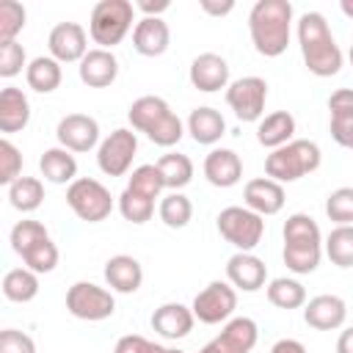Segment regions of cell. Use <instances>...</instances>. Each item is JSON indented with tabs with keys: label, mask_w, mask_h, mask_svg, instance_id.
Here are the masks:
<instances>
[{
	"label": "cell",
	"mask_w": 353,
	"mask_h": 353,
	"mask_svg": "<svg viewBox=\"0 0 353 353\" xmlns=\"http://www.w3.org/2000/svg\"><path fill=\"white\" fill-rule=\"evenodd\" d=\"M298 47L306 69L314 77H334L342 69V50L320 11H306L298 19Z\"/></svg>",
	"instance_id": "1"
},
{
	"label": "cell",
	"mask_w": 353,
	"mask_h": 353,
	"mask_svg": "<svg viewBox=\"0 0 353 353\" xmlns=\"http://www.w3.org/2000/svg\"><path fill=\"white\" fill-rule=\"evenodd\" d=\"M248 33L259 55L279 58L290 47L292 3L290 0H256L248 14Z\"/></svg>",
	"instance_id": "2"
},
{
	"label": "cell",
	"mask_w": 353,
	"mask_h": 353,
	"mask_svg": "<svg viewBox=\"0 0 353 353\" xmlns=\"http://www.w3.org/2000/svg\"><path fill=\"white\" fill-rule=\"evenodd\" d=\"M284 265L287 270L306 276L314 273L320 259H323V234L320 226L312 215L306 212H292L284 221Z\"/></svg>",
	"instance_id": "3"
},
{
	"label": "cell",
	"mask_w": 353,
	"mask_h": 353,
	"mask_svg": "<svg viewBox=\"0 0 353 353\" xmlns=\"http://www.w3.org/2000/svg\"><path fill=\"white\" fill-rule=\"evenodd\" d=\"M127 119L132 124V130L143 132L152 143L168 149V146H176L185 135V124L182 119L168 108V102L163 97H154V94H143L138 97L130 110H127Z\"/></svg>",
	"instance_id": "4"
},
{
	"label": "cell",
	"mask_w": 353,
	"mask_h": 353,
	"mask_svg": "<svg viewBox=\"0 0 353 353\" xmlns=\"http://www.w3.org/2000/svg\"><path fill=\"white\" fill-rule=\"evenodd\" d=\"M8 240H11L14 254L22 256L25 268H30L33 273H52L55 270L58 245L52 243V237L41 221H30V218L17 221Z\"/></svg>",
	"instance_id": "5"
},
{
	"label": "cell",
	"mask_w": 353,
	"mask_h": 353,
	"mask_svg": "<svg viewBox=\"0 0 353 353\" xmlns=\"http://www.w3.org/2000/svg\"><path fill=\"white\" fill-rule=\"evenodd\" d=\"M323 163V152L314 141L306 138H295L290 143H284L281 149H273L265 157V174L276 182H298L303 176H309L312 171H317Z\"/></svg>",
	"instance_id": "6"
},
{
	"label": "cell",
	"mask_w": 353,
	"mask_h": 353,
	"mask_svg": "<svg viewBox=\"0 0 353 353\" xmlns=\"http://www.w3.org/2000/svg\"><path fill=\"white\" fill-rule=\"evenodd\" d=\"M132 22H135V3H130V0H99L91 8L88 33H91L94 44H99L102 50H113L132 30Z\"/></svg>",
	"instance_id": "7"
},
{
	"label": "cell",
	"mask_w": 353,
	"mask_h": 353,
	"mask_svg": "<svg viewBox=\"0 0 353 353\" xmlns=\"http://www.w3.org/2000/svg\"><path fill=\"white\" fill-rule=\"evenodd\" d=\"M66 204L85 223H99V221H105L113 212L110 190L99 179H94V176H77L66 188Z\"/></svg>",
	"instance_id": "8"
},
{
	"label": "cell",
	"mask_w": 353,
	"mask_h": 353,
	"mask_svg": "<svg viewBox=\"0 0 353 353\" xmlns=\"http://www.w3.org/2000/svg\"><path fill=\"white\" fill-rule=\"evenodd\" d=\"M218 223V232L226 243H232L237 251H254L259 243H262V234H265V221L262 215H256L254 210L248 207H223L215 218Z\"/></svg>",
	"instance_id": "9"
},
{
	"label": "cell",
	"mask_w": 353,
	"mask_h": 353,
	"mask_svg": "<svg viewBox=\"0 0 353 353\" xmlns=\"http://www.w3.org/2000/svg\"><path fill=\"white\" fill-rule=\"evenodd\" d=\"M66 309L72 317L77 320H88V323H99L113 317L116 312V298L110 290L94 284V281H74L66 290Z\"/></svg>",
	"instance_id": "10"
},
{
	"label": "cell",
	"mask_w": 353,
	"mask_h": 353,
	"mask_svg": "<svg viewBox=\"0 0 353 353\" xmlns=\"http://www.w3.org/2000/svg\"><path fill=\"white\" fill-rule=\"evenodd\" d=\"M193 314L199 323L204 325H218V323H229L234 309H237V290L229 281H210L196 298H193Z\"/></svg>",
	"instance_id": "11"
},
{
	"label": "cell",
	"mask_w": 353,
	"mask_h": 353,
	"mask_svg": "<svg viewBox=\"0 0 353 353\" xmlns=\"http://www.w3.org/2000/svg\"><path fill=\"white\" fill-rule=\"evenodd\" d=\"M265 102H268V83L265 77L256 74H245L234 83H229L226 88V105L234 110V116L240 121H262L265 113Z\"/></svg>",
	"instance_id": "12"
},
{
	"label": "cell",
	"mask_w": 353,
	"mask_h": 353,
	"mask_svg": "<svg viewBox=\"0 0 353 353\" xmlns=\"http://www.w3.org/2000/svg\"><path fill=\"white\" fill-rule=\"evenodd\" d=\"M135 152H138V135L127 127H119L97 146V165L105 176H124L132 165Z\"/></svg>",
	"instance_id": "13"
},
{
	"label": "cell",
	"mask_w": 353,
	"mask_h": 353,
	"mask_svg": "<svg viewBox=\"0 0 353 353\" xmlns=\"http://www.w3.org/2000/svg\"><path fill=\"white\" fill-rule=\"evenodd\" d=\"M259 339V328L251 317H232L221 334L210 339L199 353H251Z\"/></svg>",
	"instance_id": "14"
},
{
	"label": "cell",
	"mask_w": 353,
	"mask_h": 353,
	"mask_svg": "<svg viewBox=\"0 0 353 353\" xmlns=\"http://www.w3.org/2000/svg\"><path fill=\"white\" fill-rule=\"evenodd\" d=\"M58 143L69 152H91L99 146V121L88 113H66L55 127Z\"/></svg>",
	"instance_id": "15"
},
{
	"label": "cell",
	"mask_w": 353,
	"mask_h": 353,
	"mask_svg": "<svg viewBox=\"0 0 353 353\" xmlns=\"http://www.w3.org/2000/svg\"><path fill=\"white\" fill-rule=\"evenodd\" d=\"M47 47L58 63H80L88 52V33L80 22H58L47 36Z\"/></svg>",
	"instance_id": "16"
},
{
	"label": "cell",
	"mask_w": 353,
	"mask_h": 353,
	"mask_svg": "<svg viewBox=\"0 0 353 353\" xmlns=\"http://www.w3.org/2000/svg\"><path fill=\"white\" fill-rule=\"evenodd\" d=\"M190 85L204 94H215L221 88H229V63L218 52H201L190 61Z\"/></svg>",
	"instance_id": "17"
},
{
	"label": "cell",
	"mask_w": 353,
	"mask_h": 353,
	"mask_svg": "<svg viewBox=\"0 0 353 353\" xmlns=\"http://www.w3.org/2000/svg\"><path fill=\"white\" fill-rule=\"evenodd\" d=\"M226 281L234 287V290H243V292H256L265 287L268 281V265L251 254V251H237L229 256L226 262Z\"/></svg>",
	"instance_id": "18"
},
{
	"label": "cell",
	"mask_w": 353,
	"mask_h": 353,
	"mask_svg": "<svg viewBox=\"0 0 353 353\" xmlns=\"http://www.w3.org/2000/svg\"><path fill=\"white\" fill-rule=\"evenodd\" d=\"M347 320V303L339 295H314L303 303V323L317 331H336Z\"/></svg>",
	"instance_id": "19"
},
{
	"label": "cell",
	"mask_w": 353,
	"mask_h": 353,
	"mask_svg": "<svg viewBox=\"0 0 353 353\" xmlns=\"http://www.w3.org/2000/svg\"><path fill=\"white\" fill-rule=\"evenodd\" d=\"M243 201H245L248 210H254V212L262 215V218H265V215H276V212L284 210V201H287L284 185L276 182V179H270V176H256V179L245 182V188H243Z\"/></svg>",
	"instance_id": "20"
},
{
	"label": "cell",
	"mask_w": 353,
	"mask_h": 353,
	"mask_svg": "<svg viewBox=\"0 0 353 353\" xmlns=\"http://www.w3.org/2000/svg\"><path fill=\"white\" fill-rule=\"evenodd\" d=\"M171 44V28L160 17H141L132 28V47L143 58H157Z\"/></svg>",
	"instance_id": "21"
},
{
	"label": "cell",
	"mask_w": 353,
	"mask_h": 353,
	"mask_svg": "<svg viewBox=\"0 0 353 353\" xmlns=\"http://www.w3.org/2000/svg\"><path fill=\"white\" fill-rule=\"evenodd\" d=\"M77 74L88 88H108L119 77V58L113 55V50H88L77 66Z\"/></svg>",
	"instance_id": "22"
},
{
	"label": "cell",
	"mask_w": 353,
	"mask_h": 353,
	"mask_svg": "<svg viewBox=\"0 0 353 353\" xmlns=\"http://www.w3.org/2000/svg\"><path fill=\"white\" fill-rule=\"evenodd\" d=\"M193 323H196V314L190 306L185 303H163L152 312V328L163 336V339H182L193 331Z\"/></svg>",
	"instance_id": "23"
},
{
	"label": "cell",
	"mask_w": 353,
	"mask_h": 353,
	"mask_svg": "<svg viewBox=\"0 0 353 353\" xmlns=\"http://www.w3.org/2000/svg\"><path fill=\"white\" fill-rule=\"evenodd\" d=\"M204 176L215 188H232V185H237L240 176H243V160H240V154L234 149H223V146L210 149V154L204 157Z\"/></svg>",
	"instance_id": "24"
},
{
	"label": "cell",
	"mask_w": 353,
	"mask_h": 353,
	"mask_svg": "<svg viewBox=\"0 0 353 353\" xmlns=\"http://www.w3.org/2000/svg\"><path fill=\"white\" fill-rule=\"evenodd\" d=\"M105 281L113 292H121V295H132L141 290L143 284V268L135 256L130 254H116L105 262Z\"/></svg>",
	"instance_id": "25"
},
{
	"label": "cell",
	"mask_w": 353,
	"mask_h": 353,
	"mask_svg": "<svg viewBox=\"0 0 353 353\" xmlns=\"http://www.w3.org/2000/svg\"><path fill=\"white\" fill-rule=\"evenodd\" d=\"M30 121V102L25 97L22 88L17 85H6L0 91V132L11 135L25 130Z\"/></svg>",
	"instance_id": "26"
},
{
	"label": "cell",
	"mask_w": 353,
	"mask_h": 353,
	"mask_svg": "<svg viewBox=\"0 0 353 353\" xmlns=\"http://www.w3.org/2000/svg\"><path fill=\"white\" fill-rule=\"evenodd\" d=\"M188 132L196 143L201 146H212L223 138L226 132V119L221 116V110L210 108V105H201V108H193L190 116H188Z\"/></svg>",
	"instance_id": "27"
},
{
	"label": "cell",
	"mask_w": 353,
	"mask_h": 353,
	"mask_svg": "<svg viewBox=\"0 0 353 353\" xmlns=\"http://www.w3.org/2000/svg\"><path fill=\"white\" fill-rule=\"evenodd\" d=\"M39 171H41V176L47 179V182H52V185H72L74 179H77V160H74V154L69 152V149H63V146H50V149H44L41 152V157H39Z\"/></svg>",
	"instance_id": "28"
},
{
	"label": "cell",
	"mask_w": 353,
	"mask_h": 353,
	"mask_svg": "<svg viewBox=\"0 0 353 353\" xmlns=\"http://www.w3.org/2000/svg\"><path fill=\"white\" fill-rule=\"evenodd\" d=\"M256 141L265 149H281L284 143L295 141V116L290 110H276L268 113L259 124H256Z\"/></svg>",
	"instance_id": "29"
},
{
	"label": "cell",
	"mask_w": 353,
	"mask_h": 353,
	"mask_svg": "<svg viewBox=\"0 0 353 353\" xmlns=\"http://www.w3.org/2000/svg\"><path fill=\"white\" fill-rule=\"evenodd\" d=\"M25 80L36 94H52L63 80V69L52 55H39L28 63Z\"/></svg>",
	"instance_id": "30"
},
{
	"label": "cell",
	"mask_w": 353,
	"mask_h": 353,
	"mask_svg": "<svg viewBox=\"0 0 353 353\" xmlns=\"http://www.w3.org/2000/svg\"><path fill=\"white\" fill-rule=\"evenodd\" d=\"M3 295L14 303H28L39 295V273L30 268H11L3 276Z\"/></svg>",
	"instance_id": "31"
},
{
	"label": "cell",
	"mask_w": 353,
	"mask_h": 353,
	"mask_svg": "<svg viewBox=\"0 0 353 353\" xmlns=\"http://www.w3.org/2000/svg\"><path fill=\"white\" fill-rule=\"evenodd\" d=\"M157 168L163 174V182H165V190H182L185 185H190L193 179V160L188 154H179V152H168L157 160Z\"/></svg>",
	"instance_id": "32"
},
{
	"label": "cell",
	"mask_w": 353,
	"mask_h": 353,
	"mask_svg": "<svg viewBox=\"0 0 353 353\" xmlns=\"http://www.w3.org/2000/svg\"><path fill=\"white\" fill-rule=\"evenodd\" d=\"M8 201L19 212H36L44 201V185L36 176H19L14 185H8Z\"/></svg>",
	"instance_id": "33"
},
{
	"label": "cell",
	"mask_w": 353,
	"mask_h": 353,
	"mask_svg": "<svg viewBox=\"0 0 353 353\" xmlns=\"http://www.w3.org/2000/svg\"><path fill=\"white\" fill-rule=\"evenodd\" d=\"M157 215L168 229H185L190 223V218H193V204L182 190H171V193H165L160 199Z\"/></svg>",
	"instance_id": "34"
},
{
	"label": "cell",
	"mask_w": 353,
	"mask_h": 353,
	"mask_svg": "<svg viewBox=\"0 0 353 353\" xmlns=\"http://www.w3.org/2000/svg\"><path fill=\"white\" fill-rule=\"evenodd\" d=\"M268 301L276 306V309H301L306 303V290L298 279H287V276H279L268 284Z\"/></svg>",
	"instance_id": "35"
},
{
	"label": "cell",
	"mask_w": 353,
	"mask_h": 353,
	"mask_svg": "<svg viewBox=\"0 0 353 353\" xmlns=\"http://www.w3.org/2000/svg\"><path fill=\"white\" fill-rule=\"evenodd\" d=\"M323 245H325V256L331 259V265L342 270L353 268V226H334Z\"/></svg>",
	"instance_id": "36"
},
{
	"label": "cell",
	"mask_w": 353,
	"mask_h": 353,
	"mask_svg": "<svg viewBox=\"0 0 353 353\" xmlns=\"http://www.w3.org/2000/svg\"><path fill=\"white\" fill-rule=\"evenodd\" d=\"M130 190L146 196V199H160V193L165 190V182H163V174L157 168V163H146V165H138L127 182Z\"/></svg>",
	"instance_id": "37"
},
{
	"label": "cell",
	"mask_w": 353,
	"mask_h": 353,
	"mask_svg": "<svg viewBox=\"0 0 353 353\" xmlns=\"http://www.w3.org/2000/svg\"><path fill=\"white\" fill-rule=\"evenodd\" d=\"M119 212L124 215V221L141 226V223H146L154 215V199H146V196L124 188L121 196H119Z\"/></svg>",
	"instance_id": "38"
},
{
	"label": "cell",
	"mask_w": 353,
	"mask_h": 353,
	"mask_svg": "<svg viewBox=\"0 0 353 353\" xmlns=\"http://www.w3.org/2000/svg\"><path fill=\"white\" fill-rule=\"evenodd\" d=\"M325 215L336 226H353V188H336L325 199Z\"/></svg>",
	"instance_id": "39"
},
{
	"label": "cell",
	"mask_w": 353,
	"mask_h": 353,
	"mask_svg": "<svg viewBox=\"0 0 353 353\" xmlns=\"http://www.w3.org/2000/svg\"><path fill=\"white\" fill-rule=\"evenodd\" d=\"M28 11L17 0H0V41H17L19 30L25 28Z\"/></svg>",
	"instance_id": "40"
},
{
	"label": "cell",
	"mask_w": 353,
	"mask_h": 353,
	"mask_svg": "<svg viewBox=\"0 0 353 353\" xmlns=\"http://www.w3.org/2000/svg\"><path fill=\"white\" fill-rule=\"evenodd\" d=\"M28 69V55L19 41H0V77L11 80Z\"/></svg>",
	"instance_id": "41"
},
{
	"label": "cell",
	"mask_w": 353,
	"mask_h": 353,
	"mask_svg": "<svg viewBox=\"0 0 353 353\" xmlns=\"http://www.w3.org/2000/svg\"><path fill=\"white\" fill-rule=\"evenodd\" d=\"M19 176H22V152L8 138H3L0 141V182L14 185Z\"/></svg>",
	"instance_id": "42"
},
{
	"label": "cell",
	"mask_w": 353,
	"mask_h": 353,
	"mask_svg": "<svg viewBox=\"0 0 353 353\" xmlns=\"http://www.w3.org/2000/svg\"><path fill=\"white\" fill-rule=\"evenodd\" d=\"M0 353H36V342L25 331L3 328L0 331Z\"/></svg>",
	"instance_id": "43"
},
{
	"label": "cell",
	"mask_w": 353,
	"mask_h": 353,
	"mask_svg": "<svg viewBox=\"0 0 353 353\" xmlns=\"http://www.w3.org/2000/svg\"><path fill=\"white\" fill-rule=\"evenodd\" d=\"M157 347H160L157 342H149L141 334H127V336H121L116 342L113 353H157Z\"/></svg>",
	"instance_id": "44"
},
{
	"label": "cell",
	"mask_w": 353,
	"mask_h": 353,
	"mask_svg": "<svg viewBox=\"0 0 353 353\" xmlns=\"http://www.w3.org/2000/svg\"><path fill=\"white\" fill-rule=\"evenodd\" d=\"M331 138H334L339 146H345V149L353 152V113H347V116H334V119H331Z\"/></svg>",
	"instance_id": "45"
},
{
	"label": "cell",
	"mask_w": 353,
	"mask_h": 353,
	"mask_svg": "<svg viewBox=\"0 0 353 353\" xmlns=\"http://www.w3.org/2000/svg\"><path fill=\"white\" fill-rule=\"evenodd\" d=\"M328 110H331V119L353 113V88H336L328 97Z\"/></svg>",
	"instance_id": "46"
},
{
	"label": "cell",
	"mask_w": 353,
	"mask_h": 353,
	"mask_svg": "<svg viewBox=\"0 0 353 353\" xmlns=\"http://www.w3.org/2000/svg\"><path fill=\"white\" fill-rule=\"evenodd\" d=\"M171 3L168 0H138L135 3V11H141L143 17H160L163 11H168Z\"/></svg>",
	"instance_id": "47"
},
{
	"label": "cell",
	"mask_w": 353,
	"mask_h": 353,
	"mask_svg": "<svg viewBox=\"0 0 353 353\" xmlns=\"http://www.w3.org/2000/svg\"><path fill=\"white\" fill-rule=\"evenodd\" d=\"M199 6H201V11L210 14V17H226V14L234 8V0H221V3H218V0H201Z\"/></svg>",
	"instance_id": "48"
},
{
	"label": "cell",
	"mask_w": 353,
	"mask_h": 353,
	"mask_svg": "<svg viewBox=\"0 0 353 353\" xmlns=\"http://www.w3.org/2000/svg\"><path fill=\"white\" fill-rule=\"evenodd\" d=\"M270 353H306V347L298 342V339H279L273 347H270Z\"/></svg>",
	"instance_id": "49"
},
{
	"label": "cell",
	"mask_w": 353,
	"mask_h": 353,
	"mask_svg": "<svg viewBox=\"0 0 353 353\" xmlns=\"http://www.w3.org/2000/svg\"><path fill=\"white\" fill-rule=\"evenodd\" d=\"M336 353H353V325L339 334V339H336Z\"/></svg>",
	"instance_id": "50"
},
{
	"label": "cell",
	"mask_w": 353,
	"mask_h": 353,
	"mask_svg": "<svg viewBox=\"0 0 353 353\" xmlns=\"http://www.w3.org/2000/svg\"><path fill=\"white\" fill-rule=\"evenodd\" d=\"M339 11H342L347 19H353V0H339Z\"/></svg>",
	"instance_id": "51"
},
{
	"label": "cell",
	"mask_w": 353,
	"mask_h": 353,
	"mask_svg": "<svg viewBox=\"0 0 353 353\" xmlns=\"http://www.w3.org/2000/svg\"><path fill=\"white\" fill-rule=\"evenodd\" d=\"M157 353H185V350H179V347H163V345H160Z\"/></svg>",
	"instance_id": "52"
},
{
	"label": "cell",
	"mask_w": 353,
	"mask_h": 353,
	"mask_svg": "<svg viewBox=\"0 0 353 353\" xmlns=\"http://www.w3.org/2000/svg\"><path fill=\"white\" fill-rule=\"evenodd\" d=\"M347 58H350V63H353V44H350V52H347Z\"/></svg>",
	"instance_id": "53"
}]
</instances>
